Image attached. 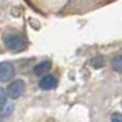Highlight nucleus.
Wrapping results in <instances>:
<instances>
[{"label": "nucleus", "mask_w": 122, "mask_h": 122, "mask_svg": "<svg viewBox=\"0 0 122 122\" xmlns=\"http://www.w3.org/2000/svg\"><path fill=\"white\" fill-rule=\"evenodd\" d=\"M3 44L8 51H12V52H19V51H23L26 48V44H28V40L23 36L21 32H17V30H7L6 33L3 34Z\"/></svg>", "instance_id": "f257e3e1"}, {"label": "nucleus", "mask_w": 122, "mask_h": 122, "mask_svg": "<svg viewBox=\"0 0 122 122\" xmlns=\"http://www.w3.org/2000/svg\"><path fill=\"white\" fill-rule=\"evenodd\" d=\"M25 81L23 80H15V81H12L10 82V85L7 86L6 92H7V96L10 97V99H18V97H21L25 92Z\"/></svg>", "instance_id": "f03ea898"}, {"label": "nucleus", "mask_w": 122, "mask_h": 122, "mask_svg": "<svg viewBox=\"0 0 122 122\" xmlns=\"http://www.w3.org/2000/svg\"><path fill=\"white\" fill-rule=\"evenodd\" d=\"M15 76V67L11 62H0V81L8 82Z\"/></svg>", "instance_id": "7ed1b4c3"}, {"label": "nucleus", "mask_w": 122, "mask_h": 122, "mask_svg": "<svg viewBox=\"0 0 122 122\" xmlns=\"http://www.w3.org/2000/svg\"><path fill=\"white\" fill-rule=\"evenodd\" d=\"M56 81L55 76H52V74H47V76H43V77L40 78L39 81V88L43 89V91H51V89H54L56 86Z\"/></svg>", "instance_id": "20e7f679"}, {"label": "nucleus", "mask_w": 122, "mask_h": 122, "mask_svg": "<svg viewBox=\"0 0 122 122\" xmlns=\"http://www.w3.org/2000/svg\"><path fill=\"white\" fill-rule=\"evenodd\" d=\"M51 65H52V62H51V61L40 62L39 65H36V66H34V73H36V74H43L44 71H47V70L50 69Z\"/></svg>", "instance_id": "39448f33"}, {"label": "nucleus", "mask_w": 122, "mask_h": 122, "mask_svg": "<svg viewBox=\"0 0 122 122\" xmlns=\"http://www.w3.org/2000/svg\"><path fill=\"white\" fill-rule=\"evenodd\" d=\"M111 65H112V69L115 70V71H122V55H117L112 62H111Z\"/></svg>", "instance_id": "423d86ee"}, {"label": "nucleus", "mask_w": 122, "mask_h": 122, "mask_svg": "<svg viewBox=\"0 0 122 122\" xmlns=\"http://www.w3.org/2000/svg\"><path fill=\"white\" fill-rule=\"evenodd\" d=\"M91 65L95 67V69H99V67H103V65H104V58L103 56H95L93 59L91 61Z\"/></svg>", "instance_id": "0eeeda50"}, {"label": "nucleus", "mask_w": 122, "mask_h": 122, "mask_svg": "<svg viewBox=\"0 0 122 122\" xmlns=\"http://www.w3.org/2000/svg\"><path fill=\"white\" fill-rule=\"evenodd\" d=\"M111 122H122V114L121 112H112L110 117Z\"/></svg>", "instance_id": "6e6552de"}]
</instances>
